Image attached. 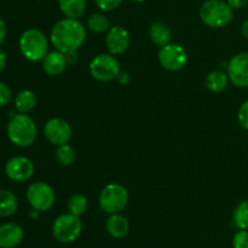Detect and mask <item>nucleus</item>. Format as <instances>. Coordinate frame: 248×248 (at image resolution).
Returning a JSON list of instances; mask_svg holds the SVG:
<instances>
[{
  "instance_id": "obj_8",
  "label": "nucleus",
  "mask_w": 248,
  "mask_h": 248,
  "mask_svg": "<svg viewBox=\"0 0 248 248\" xmlns=\"http://www.w3.org/2000/svg\"><path fill=\"white\" fill-rule=\"evenodd\" d=\"M27 201L33 210L46 212L55 205L56 194L52 186L45 182H33L27 189Z\"/></svg>"
},
{
  "instance_id": "obj_18",
  "label": "nucleus",
  "mask_w": 248,
  "mask_h": 248,
  "mask_svg": "<svg viewBox=\"0 0 248 248\" xmlns=\"http://www.w3.org/2000/svg\"><path fill=\"white\" fill-rule=\"evenodd\" d=\"M58 6L64 17L80 19L86 12V0H58Z\"/></svg>"
},
{
  "instance_id": "obj_15",
  "label": "nucleus",
  "mask_w": 248,
  "mask_h": 248,
  "mask_svg": "<svg viewBox=\"0 0 248 248\" xmlns=\"http://www.w3.org/2000/svg\"><path fill=\"white\" fill-rule=\"evenodd\" d=\"M41 62H43L44 72L50 77H58V75L63 74L68 65L65 55L58 50L48 51V53Z\"/></svg>"
},
{
  "instance_id": "obj_3",
  "label": "nucleus",
  "mask_w": 248,
  "mask_h": 248,
  "mask_svg": "<svg viewBox=\"0 0 248 248\" xmlns=\"http://www.w3.org/2000/svg\"><path fill=\"white\" fill-rule=\"evenodd\" d=\"M19 52L31 62H39L48 53V40L44 31L29 28L21 34L18 40Z\"/></svg>"
},
{
  "instance_id": "obj_19",
  "label": "nucleus",
  "mask_w": 248,
  "mask_h": 248,
  "mask_svg": "<svg viewBox=\"0 0 248 248\" xmlns=\"http://www.w3.org/2000/svg\"><path fill=\"white\" fill-rule=\"evenodd\" d=\"M229 77L227 73L220 72V70H213L208 73L205 79V85L207 90L212 93H220L224 91L229 84Z\"/></svg>"
},
{
  "instance_id": "obj_25",
  "label": "nucleus",
  "mask_w": 248,
  "mask_h": 248,
  "mask_svg": "<svg viewBox=\"0 0 248 248\" xmlns=\"http://www.w3.org/2000/svg\"><path fill=\"white\" fill-rule=\"evenodd\" d=\"M232 220L239 230H248V200L241 201L235 207Z\"/></svg>"
},
{
  "instance_id": "obj_16",
  "label": "nucleus",
  "mask_w": 248,
  "mask_h": 248,
  "mask_svg": "<svg viewBox=\"0 0 248 248\" xmlns=\"http://www.w3.org/2000/svg\"><path fill=\"white\" fill-rule=\"evenodd\" d=\"M106 230L114 239H124L130 232V223L121 213L109 215L106 222Z\"/></svg>"
},
{
  "instance_id": "obj_35",
  "label": "nucleus",
  "mask_w": 248,
  "mask_h": 248,
  "mask_svg": "<svg viewBox=\"0 0 248 248\" xmlns=\"http://www.w3.org/2000/svg\"><path fill=\"white\" fill-rule=\"evenodd\" d=\"M132 1H135V2H144L145 0H132Z\"/></svg>"
},
{
  "instance_id": "obj_22",
  "label": "nucleus",
  "mask_w": 248,
  "mask_h": 248,
  "mask_svg": "<svg viewBox=\"0 0 248 248\" xmlns=\"http://www.w3.org/2000/svg\"><path fill=\"white\" fill-rule=\"evenodd\" d=\"M86 26L93 33L101 34L109 31V28H110V22H109L108 17L106 15L96 12V14H92L87 17Z\"/></svg>"
},
{
  "instance_id": "obj_33",
  "label": "nucleus",
  "mask_w": 248,
  "mask_h": 248,
  "mask_svg": "<svg viewBox=\"0 0 248 248\" xmlns=\"http://www.w3.org/2000/svg\"><path fill=\"white\" fill-rule=\"evenodd\" d=\"M6 62H7V57H6V53L4 52L2 50H0V73L5 69L6 67Z\"/></svg>"
},
{
  "instance_id": "obj_14",
  "label": "nucleus",
  "mask_w": 248,
  "mask_h": 248,
  "mask_svg": "<svg viewBox=\"0 0 248 248\" xmlns=\"http://www.w3.org/2000/svg\"><path fill=\"white\" fill-rule=\"evenodd\" d=\"M24 232L21 225L14 222L0 224V248H15L23 241Z\"/></svg>"
},
{
  "instance_id": "obj_5",
  "label": "nucleus",
  "mask_w": 248,
  "mask_h": 248,
  "mask_svg": "<svg viewBox=\"0 0 248 248\" xmlns=\"http://www.w3.org/2000/svg\"><path fill=\"white\" fill-rule=\"evenodd\" d=\"M128 200H130V195H128L127 189L123 184L109 183L102 189L98 202L99 207L104 213L115 215L125 210Z\"/></svg>"
},
{
  "instance_id": "obj_2",
  "label": "nucleus",
  "mask_w": 248,
  "mask_h": 248,
  "mask_svg": "<svg viewBox=\"0 0 248 248\" xmlns=\"http://www.w3.org/2000/svg\"><path fill=\"white\" fill-rule=\"evenodd\" d=\"M7 138L14 145L28 148L34 144L38 137V127L35 121L28 114H12L7 124Z\"/></svg>"
},
{
  "instance_id": "obj_30",
  "label": "nucleus",
  "mask_w": 248,
  "mask_h": 248,
  "mask_svg": "<svg viewBox=\"0 0 248 248\" xmlns=\"http://www.w3.org/2000/svg\"><path fill=\"white\" fill-rule=\"evenodd\" d=\"M227 2L232 10H240L246 6L248 4V0H227Z\"/></svg>"
},
{
  "instance_id": "obj_7",
  "label": "nucleus",
  "mask_w": 248,
  "mask_h": 248,
  "mask_svg": "<svg viewBox=\"0 0 248 248\" xmlns=\"http://www.w3.org/2000/svg\"><path fill=\"white\" fill-rule=\"evenodd\" d=\"M82 232V222L80 217L72 213L58 216L52 224V236L61 244H72Z\"/></svg>"
},
{
  "instance_id": "obj_21",
  "label": "nucleus",
  "mask_w": 248,
  "mask_h": 248,
  "mask_svg": "<svg viewBox=\"0 0 248 248\" xmlns=\"http://www.w3.org/2000/svg\"><path fill=\"white\" fill-rule=\"evenodd\" d=\"M18 210V200L12 191L0 189V217H10Z\"/></svg>"
},
{
  "instance_id": "obj_27",
  "label": "nucleus",
  "mask_w": 248,
  "mask_h": 248,
  "mask_svg": "<svg viewBox=\"0 0 248 248\" xmlns=\"http://www.w3.org/2000/svg\"><path fill=\"white\" fill-rule=\"evenodd\" d=\"M232 248H248V230H239L234 235Z\"/></svg>"
},
{
  "instance_id": "obj_10",
  "label": "nucleus",
  "mask_w": 248,
  "mask_h": 248,
  "mask_svg": "<svg viewBox=\"0 0 248 248\" xmlns=\"http://www.w3.org/2000/svg\"><path fill=\"white\" fill-rule=\"evenodd\" d=\"M44 136L51 144H65L72 138V127L67 120L62 118H52L44 125Z\"/></svg>"
},
{
  "instance_id": "obj_24",
  "label": "nucleus",
  "mask_w": 248,
  "mask_h": 248,
  "mask_svg": "<svg viewBox=\"0 0 248 248\" xmlns=\"http://www.w3.org/2000/svg\"><path fill=\"white\" fill-rule=\"evenodd\" d=\"M56 159H57L58 164L62 165V166H70V165L74 164L75 159H77V152L68 143L58 145L57 149H56Z\"/></svg>"
},
{
  "instance_id": "obj_11",
  "label": "nucleus",
  "mask_w": 248,
  "mask_h": 248,
  "mask_svg": "<svg viewBox=\"0 0 248 248\" xmlns=\"http://www.w3.org/2000/svg\"><path fill=\"white\" fill-rule=\"evenodd\" d=\"M5 174L16 183L27 182L34 174V164L27 156H14L5 164Z\"/></svg>"
},
{
  "instance_id": "obj_4",
  "label": "nucleus",
  "mask_w": 248,
  "mask_h": 248,
  "mask_svg": "<svg viewBox=\"0 0 248 248\" xmlns=\"http://www.w3.org/2000/svg\"><path fill=\"white\" fill-rule=\"evenodd\" d=\"M201 21L211 28L227 27L234 17V10L224 0H206L199 10Z\"/></svg>"
},
{
  "instance_id": "obj_26",
  "label": "nucleus",
  "mask_w": 248,
  "mask_h": 248,
  "mask_svg": "<svg viewBox=\"0 0 248 248\" xmlns=\"http://www.w3.org/2000/svg\"><path fill=\"white\" fill-rule=\"evenodd\" d=\"M124 0H94L96 2V6L98 7L101 11L108 12L113 11V10L118 9L121 4H123Z\"/></svg>"
},
{
  "instance_id": "obj_23",
  "label": "nucleus",
  "mask_w": 248,
  "mask_h": 248,
  "mask_svg": "<svg viewBox=\"0 0 248 248\" xmlns=\"http://www.w3.org/2000/svg\"><path fill=\"white\" fill-rule=\"evenodd\" d=\"M87 206H89L87 199L82 194H73L67 201L68 212L74 216H78V217H81L86 212Z\"/></svg>"
},
{
  "instance_id": "obj_29",
  "label": "nucleus",
  "mask_w": 248,
  "mask_h": 248,
  "mask_svg": "<svg viewBox=\"0 0 248 248\" xmlns=\"http://www.w3.org/2000/svg\"><path fill=\"white\" fill-rule=\"evenodd\" d=\"M11 97H12V93L9 85L0 81V108L6 107L7 104H9L10 101H11Z\"/></svg>"
},
{
  "instance_id": "obj_6",
  "label": "nucleus",
  "mask_w": 248,
  "mask_h": 248,
  "mask_svg": "<svg viewBox=\"0 0 248 248\" xmlns=\"http://www.w3.org/2000/svg\"><path fill=\"white\" fill-rule=\"evenodd\" d=\"M89 70L91 77L101 82L116 80L121 73L118 58L111 53H101L92 58L89 65Z\"/></svg>"
},
{
  "instance_id": "obj_34",
  "label": "nucleus",
  "mask_w": 248,
  "mask_h": 248,
  "mask_svg": "<svg viewBox=\"0 0 248 248\" xmlns=\"http://www.w3.org/2000/svg\"><path fill=\"white\" fill-rule=\"evenodd\" d=\"M241 34L246 40H248V18L245 19L241 24Z\"/></svg>"
},
{
  "instance_id": "obj_20",
  "label": "nucleus",
  "mask_w": 248,
  "mask_h": 248,
  "mask_svg": "<svg viewBox=\"0 0 248 248\" xmlns=\"http://www.w3.org/2000/svg\"><path fill=\"white\" fill-rule=\"evenodd\" d=\"M15 109L17 113L28 114L36 106V96L31 90H22L14 99Z\"/></svg>"
},
{
  "instance_id": "obj_9",
  "label": "nucleus",
  "mask_w": 248,
  "mask_h": 248,
  "mask_svg": "<svg viewBox=\"0 0 248 248\" xmlns=\"http://www.w3.org/2000/svg\"><path fill=\"white\" fill-rule=\"evenodd\" d=\"M157 58L164 69L169 72L182 70L188 63V53L186 48L179 44L170 43L160 47Z\"/></svg>"
},
{
  "instance_id": "obj_12",
  "label": "nucleus",
  "mask_w": 248,
  "mask_h": 248,
  "mask_svg": "<svg viewBox=\"0 0 248 248\" xmlns=\"http://www.w3.org/2000/svg\"><path fill=\"white\" fill-rule=\"evenodd\" d=\"M227 74L234 86L240 89L248 87V52H240L229 61Z\"/></svg>"
},
{
  "instance_id": "obj_1",
  "label": "nucleus",
  "mask_w": 248,
  "mask_h": 248,
  "mask_svg": "<svg viewBox=\"0 0 248 248\" xmlns=\"http://www.w3.org/2000/svg\"><path fill=\"white\" fill-rule=\"evenodd\" d=\"M86 27L74 18L60 19L51 29L50 41L55 50L63 53L77 52L86 41Z\"/></svg>"
},
{
  "instance_id": "obj_28",
  "label": "nucleus",
  "mask_w": 248,
  "mask_h": 248,
  "mask_svg": "<svg viewBox=\"0 0 248 248\" xmlns=\"http://www.w3.org/2000/svg\"><path fill=\"white\" fill-rule=\"evenodd\" d=\"M237 120H239L240 126L244 130L248 131V99L240 106L239 113H237Z\"/></svg>"
},
{
  "instance_id": "obj_17",
  "label": "nucleus",
  "mask_w": 248,
  "mask_h": 248,
  "mask_svg": "<svg viewBox=\"0 0 248 248\" xmlns=\"http://www.w3.org/2000/svg\"><path fill=\"white\" fill-rule=\"evenodd\" d=\"M171 28L166 23H164V22L156 21L154 23H152V26H150L149 38L154 45L160 46V47L167 45L171 41Z\"/></svg>"
},
{
  "instance_id": "obj_32",
  "label": "nucleus",
  "mask_w": 248,
  "mask_h": 248,
  "mask_svg": "<svg viewBox=\"0 0 248 248\" xmlns=\"http://www.w3.org/2000/svg\"><path fill=\"white\" fill-rule=\"evenodd\" d=\"M64 55H65V60H67L68 65L74 64V63L78 61L77 52H68V53H64Z\"/></svg>"
},
{
  "instance_id": "obj_31",
  "label": "nucleus",
  "mask_w": 248,
  "mask_h": 248,
  "mask_svg": "<svg viewBox=\"0 0 248 248\" xmlns=\"http://www.w3.org/2000/svg\"><path fill=\"white\" fill-rule=\"evenodd\" d=\"M6 34H7V27L6 23H5L4 18L0 16V45L5 41L6 39Z\"/></svg>"
},
{
  "instance_id": "obj_13",
  "label": "nucleus",
  "mask_w": 248,
  "mask_h": 248,
  "mask_svg": "<svg viewBox=\"0 0 248 248\" xmlns=\"http://www.w3.org/2000/svg\"><path fill=\"white\" fill-rule=\"evenodd\" d=\"M106 46L109 53L114 56L123 55L130 46V33L123 26H114L109 28L106 36Z\"/></svg>"
}]
</instances>
